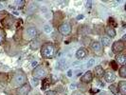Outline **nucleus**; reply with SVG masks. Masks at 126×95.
Segmentation results:
<instances>
[{
    "label": "nucleus",
    "instance_id": "f257e3e1",
    "mask_svg": "<svg viewBox=\"0 0 126 95\" xmlns=\"http://www.w3.org/2000/svg\"><path fill=\"white\" fill-rule=\"evenodd\" d=\"M56 54V48L54 47V45L52 43H46L42 46L41 48V55L46 58V59H49L53 58Z\"/></svg>",
    "mask_w": 126,
    "mask_h": 95
},
{
    "label": "nucleus",
    "instance_id": "f03ea898",
    "mask_svg": "<svg viewBox=\"0 0 126 95\" xmlns=\"http://www.w3.org/2000/svg\"><path fill=\"white\" fill-rule=\"evenodd\" d=\"M13 84L14 87H21L23 85H25L27 82V76L23 71H16V73L14 74L13 79Z\"/></svg>",
    "mask_w": 126,
    "mask_h": 95
},
{
    "label": "nucleus",
    "instance_id": "7ed1b4c3",
    "mask_svg": "<svg viewBox=\"0 0 126 95\" xmlns=\"http://www.w3.org/2000/svg\"><path fill=\"white\" fill-rule=\"evenodd\" d=\"M47 71L45 69L44 66H38L36 68H34V70L32 71V75L36 79H43L47 76Z\"/></svg>",
    "mask_w": 126,
    "mask_h": 95
},
{
    "label": "nucleus",
    "instance_id": "20e7f679",
    "mask_svg": "<svg viewBox=\"0 0 126 95\" xmlns=\"http://www.w3.org/2000/svg\"><path fill=\"white\" fill-rule=\"evenodd\" d=\"M36 35H37V30L33 27L26 29L24 31V33H23V36L26 40H32L36 37Z\"/></svg>",
    "mask_w": 126,
    "mask_h": 95
},
{
    "label": "nucleus",
    "instance_id": "39448f33",
    "mask_svg": "<svg viewBox=\"0 0 126 95\" xmlns=\"http://www.w3.org/2000/svg\"><path fill=\"white\" fill-rule=\"evenodd\" d=\"M124 50V43L122 40H119V41H116L114 42L113 46H112V51L113 53H120L121 51Z\"/></svg>",
    "mask_w": 126,
    "mask_h": 95
},
{
    "label": "nucleus",
    "instance_id": "423d86ee",
    "mask_svg": "<svg viewBox=\"0 0 126 95\" xmlns=\"http://www.w3.org/2000/svg\"><path fill=\"white\" fill-rule=\"evenodd\" d=\"M58 30H59V32L62 33L63 35H68L71 32V25L67 22H64L59 26Z\"/></svg>",
    "mask_w": 126,
    "mask_h": 95
},
{
    "label": "nucleus",
    "instance_id": "0eeeda50",
    "mask_svg": "<svg viewBox=\"0 0 126 95\" xmlns=\"http://www.w3.org/2000/svg\"><path fill=\"white\" fill-rule=\"evenodd\" d=\"M91 49L96 53V55H99V56H101V54H102V52H103L102 51V46L98 41H92V43H91Z\"/></svg>",
    "mask_w": 126,
    "mask_h": 95
},
{
    "label": "nucleus",
    "instance_id": "6e6552de",
    "mask_svg": "<svg viewBox=\"0 0 126 95\" xmlns=\"http://www.w3.org/2000/svg\"><path fill=\"white\" fill-rule=\"evenodd\" d=\"M30 90H31V86L29 84H25V85L21 86L19 89H17L16 93L17 95H28Z\"/></svg>",
    "mask_w": 126,
    "mask_h": 95
},
{
    "label": "nucleus",
    "instance_id": "1a4fd4ad",
    "mask_svg": "<svg viewBox=\"0 0 126 95\" xmlns=\"http://www.w3.org/2000/svg\"><path fill=\"white\" fill-rule=\"evenodd\" d=\"M104 79H105L106 82L112 83L116 80V75H115V73H114L113 71L107 70V71L104 73Z\"/></svg>",
    "mask_w": 126,
    "mask_h": 95
},
{
    "label": "nucleus",
    "instance_id": "9d476101",
    "mask_svg": "<svg viewBox=\"0 0 126 95\" xmlns=\"http://www.w3.org/2000/svg\"><path fill=\"white\" fill-rule=\"evenodd\" d=\"M86 55H87V50L84 49V48H81V49H79L78 51H76V57L78 59H80V60L85 58Z\"/></svg>",
    "mask_w": 126,
    "mask_h": 95
},
{
    "label": "nucleus",
    "instance_id": "9b49d317",
    "mask_svg": "<svg viewBox=\"0 0 126 95\" xmlns=\"http://www.w3.org/2000/svg\"><path fill=\"white\" fill-rule=\"evenodd\" d=\"M82 82L83 83H90V82H92V80H93V75H92V72L91 71H86L84 74H83V76L82 77Z\"/></svg>",
    "mask_w": 126,
    "mask_h": 95
},
{
    "label": "nucleus",
    "instance_id": "f8f14e48",
    "mask_svg": "<svg viewBox=\"0 0 126 95\" xmlns=\"http://www.w3.org/2000/svg\"><path fill=\"white\" fill-rule=\"evenodd\" d=\"M94 73H95V75H96V77L101 78V77H102L103 74H104V70L101 68V66H97V67H95Z\"/></svg>",
    "mask_w": 126,
    "mask_h": 95
},
{
    "label": "nucleus",
    "instance_id": "ddd939ff",
    "mask_svg": "<svg viewBox=\"0 0 126 95\" xmlns=\"http://www.w3.org/2000/svg\"><path fill=\"white\" fill-rule=\"evenodd\" d=\"M119 92L121 95H126V82L125 81H120L119 83Z\"/></svg>",
    "mask_w": 126,
    "mask_h": 95
},
{
    "label": "nucleus",
    "instance_id": "4468645a",
    "mask_svg": "<svg viewBox=\"0 0 126 95\" xmlns=\"http://www.w3.org/2000/svg\"><path fill=\"white\" fill-rule=\"evenodd\" d=\"M105 32H106V34H107L108 36H110V37H115L116 36V31H115V29H114L113 27H107L106 28V30H105Z\"/></svg>",
    "mask_w": 126,
    "mask_h": 95
},
{
    "label": "nucleus",
    "instance_id": "2eb2a0df",
    "mask_svg": "<svg viewBox=\"0 0 126 95\" xmlns=\"http://www.w3.org/2000/svg\"><path fill=\"white\" fill-rule=\"evenodd\" d=\"M116 61H117V63H118V64H120V65L124 66L125 61H126L125 55H123V54H119L118 56L116 57Z\"/></svg>",
    "mask_w": 126,
    "mask_h": 95
},
{
    "label": "nucleus",
    "instance_id": "dca6fc26",
    "mask_svg": "<svg viewBox=\"0 0 126 95\" xmlns=\"http://www.w3.org/2000/svg\"><path fill=\"white\" fill-rule=\"evenodd\" d=\"M65 65H66V62H65V60H63V59H61V60H59L56 64V69L57 70H63L64 69V67H65Z\"/></svg>",
    "mask_w": 126,
    "mask_h": 95
},
{
    "label": "nucleus",
    "instance_id": "f3484780",
    "mask_svg": "<svg viewBox=\"0 0 126 95\" xmlns=\"http://www.w3.org/2000/svg\"><path fill=\"white\" fill-rule=\"evenodd\" d=\"M101 46H103V47H108L109 45H110V38L109 37H106V36H103V37H101Z\"/></svg>",
    "mask_w": 126,
    "mask_h": 95
},
{
    "label": "nucleus",
    "instance_id": "a211bd4d",
    "mask_svg": "<svg viewBox=\"0 0 126 95\" xmlns=\"http://www.w3.org/2000/svg\"><path fill=\"white\" fill-rule=\"evenodd\" d=\"M120 75L121 77H126V68L125 66H122L120 69Z\"/></svg>",
    "mask_w": 126,
    "mask_h": 95
},
{
    "label": "nucleus",
    "instance_id": "6ab92c4d",
    "mask_svg": "<svg viewBox=\"0 0 126 95\" xmlns=\"http://www.w3.org/2000/svg\"><path fill=\"white\" fill-rule=\"evenodd\" d=\"M44 32L46 33H50L52 32V28L50 25H45L44 26Z\"/></svg>",
    "mask_w": 126,
    "mask_h": 95
},
{
    "label": "nucleus",
    "instance_id": "aec40b11",
    "mask_svg": "<svg viewBox=\"0 0 126 95\" xmlns=\"http://www.w3.org/2000/svg\"><path fill=\"white\" fill-rule=\"evenodd\" d=\"M4 38H5V32L2 29H0V45L3 43Z\"/></svg>",
    "mask_w": 126,
    "mask_h": 95
},
{
    "label": "nucleus",
    "instance_id": "412c9836",
    "mask_svg": "<svg viewBox=\"0 0 126 95\" xmlns=\"http://www.w3.org/2000/svg\"><path fill=\"white\" fill-rule=\"evenodd\" d=\"M94 64H95V60L94 59H90L88 61V63H87V67H93L94 66Z\"/></svg>",
    "mask_w": 126,
    "mask_h": 95
},
{
    "label": "nucleus",
    "instance_id": "4be33fe9",
    "mask_svg": "<svg viewBox=\"0 0 126 95\" xmlns=\"http://www.w3.org/2000/svg\"><path fill=\"white\" fill-rule=\"evenodd\" d=\"M24 3H25V1H16L15 2V4L18 5V8H22L23 5H24Z\"/></svg>",
    "mask_w": 126,
    "mask_h": 95
},
{
    "label": "nucleus",
    "instance_id": "5701e85b",
    "mask_svg": "<svg viewBox=\"0 0 126 95\" xmlns=\"http://www.w3.org/2000/svg\"><path fill=\"white\" fill-rule=\"evenodd\" d=\"M47 82H48V79H46V80H45L44 82H43V83L45 84L44 87H43V89H47V85L49 84V83H47Z\"/></svg>",
    "mask_w": 126,
    "mask_h": 95
},
{
    "label": "nucleus",
    "instance_id": "b1692460",
    "mask_svg": "<svg viewBox=\"0 0 126 95\" xmlns=\"http://www.w3.org/2000/svg\"><path fill=\"white\" fill-rule=\"evenodd\" d=\"M45 95H57V93L55 91H51L50 90V91H47Z\"/></svg>",
    "mask_w": 126,
    "mask_h": 95
},
{
    "label": "nucleus",
    "instance_id": "393cba45",
    "mask_svg": "<svg viewBox=\"0 0 126 95\" xmlns=\"http://www.w3.org/2000/svg\"><path fill=\"white\" fill-rule=\"evenodd\" d=\"M110 89L112 90V92H114V93H117V90H116V87L115 86H110Z\"/></svg>",
    "mask_w": 126,
    "mask_h": 95
},
{
    "label": "nucleus",
    "instance_id": "a878e982",
    "mask_svg": "<svg viewBox=\"0 0 126 95\" xmlns=\"http://www.w3.org/2000/svg\"><path fill=\"white\" fill-rule=\"evenodd\" d=\"M32 84H33L34 86H37L38 85V79H33V80H32Z\"/></svg>",
    "mask_w": 126,
    "mask_h": 95
},
{
    "label": "nucleus",
    "instance_id": "bb28decb",
    "mask_svg": "<svg viewBox=\"0 0 126 95\" xmlns=\"http://www.w3.org/2000/svg\"><path fill=\"white\" fill-rule=\"evenodd\" d=\"M110 65H112V66H113L114 70H117V65L115 64V62H111V63H110Z\"/></svg>",
    "mask_w": 126,
    "mask_h": 95
},
{
    "label": "nucleus",
    "instance_id": "cd10ccee",
    "mask_svg": "<svg viewBox=\"0 0 126 95\" xmlns=\"http://www.w3.org/2000/svg\"><path fill=\"white\" fill-rule=\"evenodd\" d=\"M67 76H68V77H71V76H72V70H68V71H67Z\"/></svg>",
    "mask_w": 126,
    "mask_h": 95
},
{
    "label": "nucleus",
    "instance_id": "c85d7f7f",
    "mask_svg": "<svg viewBox=\"0 0 126 95\" xmlns=\"http://www.w3.org/2000/svg\"><path fill=\"white\" fill-rule=\"evenodd\" d=\"M37 65H38L37 61H35V62H32V67H34V68H35Z\"/></svg>",
    "mask_w": 126,
    "mask_h": 95
},
{
    "label": "nucleus",
    "instance_id": "c756f323",
    "mask_svg": "<svg viewBox=\"0 0 126 95\" xmlns=\"http://www.w3.org/2000/svg\"><path fill=\"white\" fill-rule=\"evenodd\" d=\"M86 5H87V8H90V7H91V1H88V2H87V3H86Z\"/></svg>",
    "mask_w": 126,
    "mask_h": 95
},
{
    "label": "nucleus",
    "instance_id": "7c9ffc66",
    "mask_svg": "<svg viewBox=\"0 0 126 95\" xmlns=\"http://www.w3.org/2000/svg\"><path fill=\"white\" fill-rule=\"evenodd\" d=\"M72 95H82V93H80V92H74Z\"/></svg>",
    "mask_w": 126,
    "mask_h": 95
},
{
    "label": "nucleus",
    "instance_id": "2f4dec72",
    "mask_svg": "<svg viewBox=\"0 0 126 95\" xmlns=\"http://www.w3.org/2000/svg\"><path fill=\"white\" fill-rule=\"evenodd\" d=\"M3 8H4V6H3V4L0 2V10H3Z\"/></svg>",
    "mask_w": 126,
    "mask_h": 95
},
{
    "label": "nucleus",
    "instance_id": "473e14b6",
    "mask_svg": "<svg viewBox=\"0 0 126 95\" xmlns=\"http://www.w3.org/2000/svg\"><path fill=\"white\" fill-rule=\"evenodd\" d=\"M83 18V15H79L78 17H77V19H82Z\"/></svg>",
    "mask_w": 126,
    "mask_h": 95
},
{
    "label": "nucleus",
    "instance_id": "72a5a7b5",
    "mask_svg": "<svg viewBox=\"0 0 126 95\" xmlns=\"http://www.w3.org/2000/svg\"><path fill=\"white\" fill-rule=\"evenodd\" d=\"M13 13L14 15H18V13H17V12H13Z\"/></svg>",
    "mask_w": 126,
    "mask_h": 95
},
{
    "label": "nucleus",
    "instance_id": "f704fd0d",
    "mask_svg": "<svg viewBox=\"0 0 126 95\" xmlns=\"http://www.w3.org/2000/svg\"><path fill=\"white\" fill-rule=\"evenodd\" d=\"M125 38H126V35H123V37H122V40H124Z\"/></svg>",
    "mask_w": 126,
    "mask_h": 95
}]
</instances>
